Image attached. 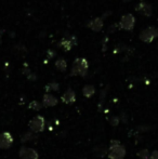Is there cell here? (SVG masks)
Listing matches in <instances>:
<instances>
[{
  "label": "cell",
  "instance_id": "obj_1",
  "mask_svg": "<svg viewBox=\"0 0 158 159\" xmlns=\"http://www.w3.org/2000/svg\"><path fill=\"white\" fill-rule=\"evenodd\" d=\"M89 63L84 57H77L74 61L72 66V71H70V76H81V77H86L87 73H88Z\"/></svg>",
  "mask_w": 158,
  "mask_h": 159
},
{
  "label": "cell",
  "instance_id": "obj_7",
  "mask_svg": "<svg viewBox=\"0 0 158 159\" xmlns=\"http://www.w3.org/2000/svg\"><path fill=\"white\" fill-rule=\"evenodd\" d=\"M13 136L10 134V132H2L0 133V148L7 149L12 145Z\"/></svg>",
  "mask_w": 158,
  "mask_h": 159
},
{
  "label": "cell",
  "instance_id": "obj_9",
  "mask_svg": "<svg viewBox=\"0 0 158 159\" xmlns=\"http://www.w3.org/2000/svg\"><path fill=\"white\" fill-rule=\"evenodd\" d=\"M104 26L103 17H94L88 23V27L92 30L93 32H101Z\"/></svg>",
  "mask_w": 158,
  "mask_h": 159
},
{
  "label": "cell",
  "instance_id": "obj_8",
  "mask_svg": "<svg viewBox=\"0 0 158 159\" xmlns=\"http://www.w3.org/2000/svg\"><path fill=\"white\" fill-rule=\"evenodd\" d=\"M19 156L22 159H38V153L33 148L22 147L19 152Z\"/></svg>",
  "mask_w": 158,
  "mask_h": 159
},
{
  "label": "cell",
  "instance_id": "obj_3",
  "mask_svg": "<svg viewBox=\"0 0 158 159\" xmlns=\"http://www.w3.org/2000/svg\"><path fill=\"white\" fill-rule=\"evenodd\" d=\"M158 37V28L154 27V26H150L146 27L145 30H142V33L140 34L139 38L145 43H151L155 40V38Z\"/></svg>",
  "mask_w": 158,
  "mask_h": 159
},
{
  "label": "cell",
  "instance_id": "obj_2",
  "mask_svg": "<svg viewBox=\"0 0 158 159\" xmlns=\"http://www.w3.org/2000/svg\"><path fill=\"white\" fill-rule=\"evenodd\" d=\"M126 156V149L118 141H112L111 142L110 151H108V157L111 159H124Z\"/></svg>",
  "mask_w": 158,
  "mask_h": 159
},
{
  "label": "cell",
  "instance_id": "obj_12",
  "mask_svg": "<svg viewBox=\"0 0 158 159\" xmlns=\"http://www.w3.org/2000/svg\"><path fill=\"white\" fill-rule=\"evenodd\" d=\"M56 104H57V98H55V96L49 94V93L43 95V106L52 107V106H55Z\"/></svg>",
  "mask_w": 158,
  "mask_h": 159
},
{
  "label": "cell",
  "instance_id": "obj_17",
  "mask_svg": "<svg viewBox=\"0 0 158 159\" xmlns=\"http://www.w3.org/2000/svg\"><path fill=\"white\" fill-rule=\"evenodd\" d=\"M29 107L30 109H35V111H39V109H41V105H40L39 102H37V101H33V102L29 103Z\"/></svg>",
  "mask_w": 158,
  "mask_h": 159
},
{
  "label": "cell",
  "instance_id": "obj_5",
  "mask_svg": "<svg viewBox=\"0 0 158 159\" xmlns=\"http://www.w3.org/2000/svg\"><path fill=\"white\" fill-rule=\"evenodd\" d=\"M44 125H46L44 118L42 116H36L30 120L28 126L33 132H42L44 130Z\"/></svg>",
  "mask_w": 158,
  "mask_h": 159
},
{
  "label": "cell",
  "instance_id": "obj_14",
  "mask_svg": "<svg viewBox=\"0 0 158 159\" xmlns=\"http://www.w3.org/2000/svg\"><path fill=\"white\" fill-rule=\"evenodd\" d=\"M82 93L86 98H91L93 94L95 93V89L93 86L91 84H87V86L84 87V90H82Z\"/></svg>",
  "mask_w": 158,
  "mask_h": 159
},
{
  "label": "cell",
  "instance_id": "obj_11",
  "mask_svg": "<svg viewBox=\"0 0 158 159\" xmlns=\"http://www.w3.org/2000/svg\"><path fill=\"white\" fill-rule=\"evenodd\" d=\"M62 101H63L65 104H72L76 101V94L72 89H67V90L64 92V94L62 95Z\"/></svg>",
  "mask_w": 158,
  "mask_h": 159
},
{
  "label": "cell",
  "instance_id": "obj_10",
  "mask_svg": "<svg viewBox=\"0 0 158 159\" xmlns=\"http://www.w3.org/2000/svg\"><path fill=\"white\" fill-rule=\"evenodd\" d=\"M135 10L141 13V14H143L144 16H151L153 13V9H152V7H151V4H148L147 2H144V1L140 2V3L135 7Z\"/></svg>",
  "mask_w": 158,
  "mask_h": 159
},
{
  "label": "cell",
  "instance_id": "obj_18",
  "mask_svg": "<svg viewBox=\"0 0 158 159\" xmlns=\"http://www.w3.org/2000/svg\"><path fill=\"white\" fill-rule=\"evenodd\" d=\"M150 159H158V151H154L152 155L150 156Z\"/></svg>",
  "mask_w": 158,
  "mask_h": 159
},
{
  "label": "cell",
  "instance_id": "obj_16",
  "mask_svg": "<svg viewBox=\"0 0 158 159\" xmlns=\"http://www.w3.org/2000/svg\"><path fill=\"white\" fill-rule=\"evenodd\" d=\"M138 156L140 157V159H150V154H148L147 149H142L138 153Z\"/></svg>",
  "mask_w": 158,
  "mask_h": 159
},
{
  "label": "cell",
  "instance_id": "obj_6",
  "mask_svg": "<svg viewBox=\"0 0 158 159\" xmlns=\"http://www.w3.org/2000/svg\"><path fill=\"white\" fill-rule=\"evenodd\" d=\"M77 44V39L74 36H70V37H65L59 42L57 46L62 47L64 49V51H70V49L73 48V46H76Z\"/></svg>",
  "mask_w": 158,
  "mask_h": 159
},
{
  "label": "cell",
  "instance_id": "obj_20",
  "mask_svg": "<svg viewBox=\"0 0 158 159\" xmlns=\"http://www.w3.org/2000/svg\"><path fill=\"white\" fill-rule=\"evenodd\" d=\"M112 125H114V126H117V125H118V118H117V117H113L112 118Z\"/></svg>",
  "mask_w": 158,
  "mask_h": 159
},
{
  "label": "cell",
  "instance_id": "obj_19",
  "mask_svg": "<svg viewBox=\"0 0 158 159\" xmlns=\"http://www.w3.org/2000/svg\"><path fill=\"white\" fill-rule=\"evenodd\" d=\"M47 54H48V59H52V57L55 55V52L52 50H49L48 52H47Z\"/></svg>",
  "mask_w": 158,
  "mask_h": 159
},
{
  "label": "cell",
  "instance_id": "obj_15",
  "mask_svg": "<svg viewBox=\"0 0 158 159\" xmlns=\"http://www.w3.org/2000/svg\"><path fill=\"white\" fill-rule=\"evenodd\" d=\"M51 90H54V91H57L59 90V84L57 82H50L46 86V91H51Z\"/></svg>",
  "mask_w": 158,
  "mask_h": 159
},
{
  "label": "cell",
  "instance_id": "obj_4",
  "mask_svg": "<svg viewBox=\"0 0 158 159\" xmlns=\"http://www.w3.org/2000/svg\"><path fill=\"white\" fill-rule=\"evenodd\" d=\"M134 25H135V17L132 14H130V13H127V14L122 15L119 21V27L121 30H128V32L132 30L134 28Z\"/></svg>",
  "mask_w": 158,
  "mask_h": 159
},
{
  "label": "cell",
  "instance_id": "obj_13",
  "mask_svg": "<svg viewBox=\"0 0 158 159\" xmlns=\"http://www.w3.org/2000/svg\"><path fill=\"white\" fill-rule=\"evenodd\" d=\"M55 67H56L57 70L65 71L66 69H67V62L61 57V59L56 60V62H55Z\"/></svg>",
  "mask_w": 158,
  "mask_h": 159
}]
</instances>
